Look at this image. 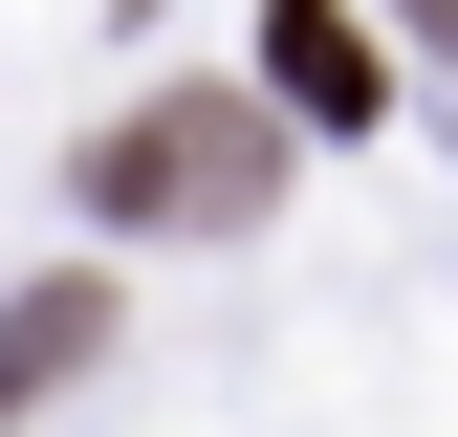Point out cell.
Here are the masks:
<instances>
[{"instance_id": "obj_1", "label": "cell", "mask_w": 458, "mask_h": 437, "mask_svg": "<svg viewBox=\"0 0 458 437\" xmlns=\"http://www.w3.org/2000/svg\"><path fill=\"white\" fill-rule=\"evenodd\" d=\"M284 153L306 132H284L262 88H131L88 132V218L109 241H241V218H284Z\"/></svg>"}, {"instance_id": "obj_4", "label": "cell", "mask_w": 458, "mask_h": 437, "mask_svg": "<svg viewBox=\"0 0 458 437\" xmlns=\"http://www.w3.org/2000/svg\"><path fill=\"white\" fill-rule=\"evenodd\" d=\"M393 22H415V44H437V66H458V0H393Z\"/></svg>"}, {"instance_id": "obj_2", "label": "cell", "mask_w": 458, "mask_h": 437, "mask_svg": "<svg viewBox=\"0 0 458 437\" xmlns=\"http://www.w3.org/2000/svg\"><path fill=\"white\" fill-rule=\"evenodd\" d=\"M262 109L284 132H393V44L350 0H262Z\"/></svg>"}, {"instance_id": "obj_3", "label": "cell", "mask_w": 458, "mask_h": 437, "mask_svg": "<svg viewBox=\"0 0 458 437\" xmlns=\"http://www.w3.org/2000/svg\"><path fill=\"white\" fill-rule=\"evenodd\" d=\"M88 350H109V285H22V306H0V416H44Z\"/></svg>"}]
</instances>
